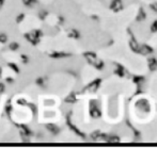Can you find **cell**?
Wrapping results in <instances>:
<instances>
[{"instance_id":"6da1fadb","label":"cell","mask_w":157,"mask_h":164,"mask_svg":"<svg viewBox=\"0 0 157 164\" xmlns=\"http://www.w3.org/2000/svg\"><path fill=\"white\" fill-rule=\"evenodd\" d=\"M48 56L51 59H64V58H68L72 56L71 53H67L65 51H52L48 53Z\"/></svg>"},{"instance_id":"7a4b0ae2","label":"cell","mask_w":157,"mask_h":164,"mask_svg":"<svg viewBox=\"0 0 157 164\" xmlns=\"http://www.w3.org/2000/svg\"><path fill=\"white\" fill-rule=\"evenodd\" d=\"M24 37H25L29 43H31V45H33V46L39 44V43H40V40H41V38H37V37L34 36L31 32H29V33H25L24 34Z\"/></svg>"},{"instance_id":"3957f363","label":"cell","mask_w":157,"mask_h":164,"mask_svg":"<svg viewBox=\"0 0 157 164\" xmlns=\"http://www.w3.org/2000/svg\"><path fill=\"white\" fill-rule=\"evenodd\" d=\"M45 127H46L47 131H49L52 135H58L60 133V131H61L59 127L57 126V125H55V124H46Z\"/></svg>"},{"instance_id":"277c9868","label":"cell","mask_w":157,"mask_h":164,"mask_svg":"<svg viewBox=\"0 0 157 164\" xmlns=\"http://www.w3.org/2000/svg\"><path fill=\"white\" fill-rule=\"evenodd\" d=\"M99 80H96V81H93L91 84H90L89 86H87L86 89H89L90 92H95L97 89V87H98V84H99Z\"/></svg>"},{"instance_id":"5b68a950","label":"cell","mask_w":157,"mask_h":164,"mask_svg":"<svg viewBox=\"0 0 157 164\" xmlns=\"http://www.w3.org/2000/svg\"><path fill=\"white\" fill-rule=\"evenodd\" d=\"M64 101H65L66 104H75V102H76V95H75L74 93H71L64 99Z\"/></svg>"},{"instance_id":"8992f818","label":"cell","mask_w":157,"mask_h":164,"mask_svg":"<svg viewBox=\"0 0 157 164\" xmlns=\"http://www.w3.org/2000/svg\"><path fill=\"white\" fill-rule=\"evenodd\" d=\"M67 36L68 37H72V38H79L80 37V34L77 30L75 29H72L68 31V34H67Z\"/></svg>"},{"instance_id":"52a82bcc","label":"cell","mask_w":157,"mask_h":164,"mask_svg":"<svg viewBox=\"0 0 157 164\" xmlns=\"http://www.w3.org/2000/svg\"><path fill=\"white\" fill-rule=\"evenodd\" d=\"M22 3L28 7H32L33 5L39 3V0H22Z\"/></svg>"},{"instance_id":"ba28073f","label":"cell","mask_w":157,"mask_h":164,"mask_svg":"<svg viewBox=\"0 0 157 164\" xmlns=\"http://www.w3.org/2000/svg\"><path fill=\"white\" fill-rule=\"evenodd\" d=\"M19 44L17 43V42H12V43H10L9 44V49L11 50V51H17L19 49Z\"/></svg>"},{"instance_id":"9c48e42d","label":"cell","mask_w":157,"mask_h":164,"mask_svg":"<svg viewBox=\"0 0 157 164\" xmlns=\"http://www.w3.org/2000/svg\"><path fill=\"white\" fill-rule=\"evenodd\" d=\"M7 65L11 68L12 71H14L15 74H19V73H20V69H19V67H18V65H17V64L12 63V62H11V63H7Z\"/></svg>"},{"instance_id":"30bf717a","label":"cell","mask_w":157,"mask_h":164,"mask_svg":"<svg viewBox=\"0 0 157 164\" xmlns=\"http://www.w3.org/2000/svg\"><path fill=\"white\" fill-rule=\"evenodd\" d=\"M35 84L40 87H44L45 86V78L44 77H37L35 79Z\"/></svg>"},{"instance_id":"8fae6325","label":"cell","mask_w":157,"mask_h":164,"mask_svg":"<svg viewBox=\"0 0 157 164\" xmlns=\"http://www.w3.org/2000/svg\"><path fill=\"white\" fill-rule=\"evenodd\" d=\"M31 33L33 34L35 37H37V38H41V37L44 36V33H43V31H42V30H40V29L32 30V31H31Z\"/></svg>"},{"instance_id":"7c38bea8","label":"cell","mask_w":157,"mask_h":164,"mask_svg":"<svg viewBox=\"0 0 157 164\" xmlns=\"http://www.w3.org/2000/svg\"><path fill=\"white\" fill-rule=\"evenodd\" d=\"M47 15H48V12L46 11V10H41V11L39 12V18L41 19V20H44L47 17Z\"/></svg>"},{"instance_id":"4fadbf2b","label":"cell","mask_w":157,"mask_h":164,"mask_svg":"<svg viewBox=\"0 0 157 164\" xmlns=\"http://www.w3.org/2000/svg\"><path fill=\"white\" fill-rule=\"evenodd\" d=\"M7 42V35L5 33H0V43L1 44H5Z\"/></svg>"},{"instance_id":"5bb4252c","label":"cell","mask_w":157,"mask_h":164,"mask_svg":"<svg viewBox=\"0 0 157 164\" xmlns=\"http://www.w3.org/2000/svg\"><path fill=\"white\" fill-rule=\"evenodd\" d=\"M25 16H26V15L24 14V13H20L19 15H17V16H16V19H15L16 22H17V24H20V22L25 19Z\"/></svg>"},{"instance_id":"9a60e30c","label":"cell","mask_w":157,"mask_h":164,"mask_svg":"<svg viewBox=\"0 0 157 164\" xmlns=\"http://www.w3.org/2000/svg\"><path fill=\"white\" fill-rule=\"evenodd\" d=\"M20 59L22 60V63L24 64H27L29 62V56H26V54H20Z\"/></svg>"},{"instance_id":"2e32d148","label":"cell","mask_w":157,"mask_h":164,"mask_svg":"<svg viewBox=\"0 0 157 164\" xmlns=\"http://www.w3.org/2000/svg\"><path fill=\"white\" fill-rule=\"evenodd\" d=\"M5 92V84L3 82H0V94H3Z\"/></svg>"},{"instance_id":"e0dca14e","label":"cell","mask_w":157,"mask_h":164,"mask_svg":"<svg viewBox=\"0 0 157 164\" xmlns=\"http://www.w3.org/2000/svg\"><path fill=\"white\" fill-rule=\"evenodd\" d=\"M5 81H7V83H13V82H14V79L11 78V77H7V78H5Z\"/></svg>"},{"instance_id":"ac0fdd59","label":"cell","mask_w":157,"mask_h":164,"mask_svg":"<svg viewBox=\"0 0 157 164\" xmlns=\"http://www.w3.org/2000/svg\"><path fill=\"white\" fill-rule=\"evenodd\" d=\"M58 19H59V22H61V24H63L64 22V18L62 17V16H59V18Z\"/></svg>"},{"instance_id":"d6986e66","label":"cell","mask_w":157,"mask_h":164,"mask_svg":"<svg viewBox=\"0 0 157 164\" xmlns=\"http://www.w3.org/2000/svg\"><path fill=\"white\" fill-rule=\"evenodd\" d=\"M4 1L5 0H0V10H1V7H2V5L4 4Z\"/></svg>"},{"instance_id":"ffe728a7","label":"cell","mask_w":157,"mask_h":164,"mask_svg":"<svg viewBox=\"0 0 157 164\" xmlns=\"http://www.w3.org/2000/svg\"><path fill=\"white\" fill-rule=\"evenodd\" d=\"M154 26H157V22H154ZM152 30H153V31H156V30H157V27H154V28H152Z\"/></svg>"},{"instance_id":"44dd1931","label":"cell","mask_w":157,"mask_h":164,"mask_svg":"<svg viewBox=\"0 0 157 164\" xmlns=\"http://www.w3.org/2000/svg\"><path fill=\"white\" fill-rule=\"evenodd\" d=\"M1 76H2V68L0 67V78H1Z\"/></svg>"}]
</instances>
